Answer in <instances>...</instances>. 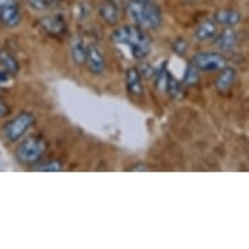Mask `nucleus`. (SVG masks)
<instances>
[{"instance_id": "f257e3e1", "label": "nucleus", "mask_w": 249, "mask_h": 249, "mask_svg": "<svg viewBox=\"0 0 249 249\" xmlns=\"http://www.w3.org/2000/svg\"><path fill=\"white\" fill-rule=\"evenodd\" d=\"M111 41L116 45H125L131 50L132 56L143 59L150 53V38L143 33L142 29L133 25H124L115 29L111 34Z\"/></svg>"}, {"instance_id": "f03ea898", "label": "nucleus", "mask_w": 249, "mask_h": 249, "mask_svg": "<svg viewBox=\"0 0 249 249\" xmlns=\"http://www.w3.org/2000/svg\"><path fill=\"white\" fill-rule=\"evenodd\" d=\"M127 13L131 20L140 29L153 30L162 22V13L160 7L154 3L142 0H129L127 4Z\"/></svg>"}, {"instance_id": "7ed1b4c3", "label": "nucleus", "mask_w": 249, "mask_h": 249, "mask_svg": "<svg viewBox=\"0 0 249 249\" xmlns=\"http://www.w3.org/2000/svg\"><path fill=\"white\" fill-rule=\"evenodd\" d=\"M46 141L39 137H29L24 140L17 147L16 155L20 162L25 164L36 163L37 160H41V157L46 151Z\"/></svg>"}, {"instance_id": "20e7f679", "label": "nucleus", "mask_w": 249, "mask_h": 249, "mask_svg": "<svg viewBox=\"0 0 249 249\" xmlns=\"http://www.w3.org/2000/svg\"><path fill=\"white\" fill-rule=\"evenodd\" d=\"M36 123V118L30 112H21L17 115L16 118H13L11 122H8L3 128L4 137L8 140L9 142H15L17 140H20L26 132L33 127Z\"/></svg>"}, {"instance_id": "39448f33", "label": "nucleus", "mask_w": 249, "mask_h": 249, "mask_svg": "<svg viewBox=\"0 0 249 249\" xmlns=\"http://www.w3.org/2000/svg\"><path fill=\"white\" fill-rule=\"evenodd\" d=\"M192 64L200 72H213L223 70L225 67H227V61L222 53H200L193 56Z\"/></svg>"}, {"instance_id": "423d86ee", "label": "nucleus", "mask_w": 249, "mask_h": 249, "mask_svg": "<svg viewBox=\"0 0 249 249\" xmlns=\"http://www.w3.org/2000/svg\"><path fill=\"white\" fill-rule=\"evenodd\" d=\"M20 21V7L16 0H0V22L9 28H15Z\"/></svg>"}, {"instance_id": "0eeeda50", "label": "nucleus", "mask_w": 249, "mask_h": 249, "mask_svg": "<svg viewBox=\"0 0 249 249\" xmlns=\"http://www.w3.org/2000/svg\"><path fill=\"white\" fill-rule=\"evenodd\" d=\"M88 68L93 74L99 76L106 70V60L103 56L102 51L98 49V46L88 45L86 46V63Z\"/></svg>"}, {"instance_id": "6e6552de", "label": "nucleus", "mask_w": 249, "mask_h": 249, "mask_svg": "<svg viewBox=\"0 0 249 249\" xmlns=\"http://www.w3.org/2000/svg\"><path fill=\"white\" fill-rule=\"evenodd\" d=\"M41 26L46 33L53 37H60L66 33V20L61 16H47L41 20Z\"/></svg>"}, {"instance_id": "1a4fd4ad", "label": "nucleus", "mask_w": 249, "mask_h": 249, "mask_svg": "<svg viewBox=\"0 0 249 249\" xmlns=\"http://www.w3.org/2000/svg\"><path fill=\"white\" fill-rule=\"evenodd\" d=\"M241 21V15L233 9H219L214 15V22L226 28L235 26Z\"/></svg>"}, {"instance_id": "9d476101", "label": "nucleus", "mask_w": 249, "mask_h": 249, "mask_svg": "<svg viewBox=\"0 0 249 249\" xmlns=\"http://www.w3.org/2000/svg\"><path fill=\"white\" fill-rule=\"evenodd\" d=\"M141 74H140L137 68H129L125 72V80H127V89L132 95L139 97L142 95L143 88H142V81H141Z\"/></svg>"}, {"instance_id": "9b49d317", "label": "nucleus", "mask_w": 249, "mask_h": 249, "mask_svg": "<svg viewBox=\"0 0 249 249\" xmlns=\"http://www.w3.org/2000/svg\"><path fill=\"white\" fill-rule=\"evenodd\" d=\"M237 43V36L235 30L231 28H226L215 39V46L222 51H231L235 49Z\"/></svg>"}, {"instance_id": "f8f14e48", "label": "nucleus", "mask_w": 249, "mask_h": 249, "mask_svg": "<svg viewBox=\"0 0 249 249\" xmlns=\"http://www.w3.org/2000/svg\"><path fill=\"white\" fill-rule=\"evenodd\" d=\"M235 78H236V71L233 68H229V67H225L222 70L221 74L218 76L215 81V88L219 91H227V90L233 85L235 82Z\"/></svg>"}, {"instance_id": "ddd939ff", "label": "nucleus", "mask_w": 249, "mask_h": 249, "mask_svg": "<svg viewBox=\"0 0 249 249\" xmlns=\"http://www.w3.org/2000/svg\"><path fill=\"white\" fill-rule=\"evenodd\" d=\"M216 34V24L214 21H204L201 22L195 30V37L197 41H209L215 37Z\"/></svg>"}, {"instance_id": "4468645a", "label": "nucleus", "mask_w": 249, "mask_h": 249, "mask_svg": "<svg viewBox=\"0 0 249 249\" xmlns=\"http://www.w3.org/2000/svg\"><path fill=\"white\" fill-rule=\"evenodd\" d=\"M99 15H101V17H102L103 20L106 21L107 24H116L119 20L118 5L114 4L110 0H107V1L102 3L101 7H99Z\"/></svg>"}, {"instance_id": "2eb2a0df", "label": "nucleus", "mask_w": 249, "mask_h": 249, "mask_svg": "<svg viewBox=\"0 0 249 249\" xmlns=\"http://www.w3.org/2000/svg\"><path fill=\"white\" fill-rule=\"evenodd\" d=\"M71 53H72V59L77 64V66H82L86 63V46L84 45L82 39L77 38L72 42L71 46Z\"/></svg>"}, {"instance_id": "dca6fc26", "label": "nucleus", "mask_w": 249, "mask_h": 249, "mask_svg": "<svg viewBox=\"0 0 249 249\" xmlns=\"http://www.w3.org/2000/svg\"><path fill=\"white\" fill-rule=\"evenodd\" d=\"M0 66L3 67V70L5 72H8L11 74H16L20 70L16 59L12 55H9L8 53H5V51H0Z\"/></svg>"}, {"instance_id": "f3484780", "label": "nucleus", "mask_w": 249, "mask_h": 249, "mask_svg": "<svg viewBox=\"0 0 249 249\" xmlns=\"http://www.w3.org/2000/svg\"><path fill=\"white\" fill-rule=\"evenodd\" d=\"M164 90L167 91L168 94L171 95L172 98H179L180 95L183 94V86L170 72L167 74V80H166V86Z\"/></svg>"}, {"instance_id": "a211bd4d", "label": "nucleus", "mask_w": 249, "mask_h": 249, "mask_svg": "<svg viewBox=\"0 0 249 249\" xmlns=\"http://www.w3.org/2000/svg\"><path fill=\"white\" fill-rule=\"evenodd\" d=\"M200 71L197 70L196 67L193 66L192 63L187 67V71H185V73H184V78H183V84L187 86H193L196 85L197 82L200 81Z\"/></svg>"}, {"instance_id": "6ab92c4d", "label": "nucleus", "mask_w": 249, "mask_h": 249, "mask_svg": "<svg viewBox=\"0 0 249 249\" xmlns=\"http://www.w3.org/2000/svg\"><path fill=\"white\" fill-rule=\"evenodd\" d=\"M172 50L175 51V53L183 56L184 53H187V50H188V43H187V41L184 38H176L174 43H172Z\"/></svg>"}, {"instance_id": "aec40b11", "label": "nucleus", "mask_w": 249, "mask_h": 249, "mask_svg": "<svg viewBox=\"0 0 249 249\" xmlns=\"http://www.w3.org/2000/svg\"><path fill=\"white\" fill-rule=\"evenodd\" d=\"M63 168V164L59 160H51L47 163H43L39 168H37L38 171H45V172H57L60 171Z\"/></svg>"}, {"instance_id": "412c9836", "label": "nucleus", "mask_w": 249, "mask_h": 249, "mask_svg": "<svg viewBox=\"0 0 249 249\" xmlns=\"http://www.w3.org/2000/svg\"><path fill=\"white\" fill-rule=\"evenodd\" d=\"M28 5L34 11H45L49 8V1L47 0H26Z\"/></svg>"}, {"instance_id": "4be33fe9", "label": "nucleus", "mask_w": 249, "mask_h": 249, "mask_svg": "<svg viewBox=\"0 0 249 249\" xmlns=\"http://www.w3.org/2000/svg\"><path fill=\"white\" fill-rule=\"evenodd\" d=\"M139 72L140 74H141V77H145V78L154 77V74H155V70L150 66H143L141 70H139Z\"/></svg>"}, {"instance_id": "5701e85b", "label": "nucleus", "mask_w": 249, "mask_h": 249, "mask_svg": "<svg viewBox=\"0 0 249 249\" xmlns=\"http://www.w3.org/2000/svg\"><path fill=\"white\" fill-rule=\"evenodd\" d=\"M12 82V74L1 71L0 72V86H9V84Z\"/></svg>"}, {"instance_id": "b1692460", "label": "nucleus", "mask_w": 249, "mask_h": 249, "mask_svg": "<svg viewBox=\"0 0 249 249\" xmlns=\"http://www.w3.org/2000/svg\"><path fill=\"white\" fill-rule=\"evenodd\" d=\"M8 114H9L8 105L0 99V118H4V116H7Z\"/></svg>"}, {"instance_id": "393cba45", "label": "nucleus", "mask_w": 249, "mask_h": 249, "mask_svg": "<svg viewBox=\"0 0 249 249\" xmlns=\"http://www.w3.org/2000/svg\"><path fill=\"white\" fill-rule=\"evenodd\" d=\"M110 1H112V3H114V4L119 5V4H120V3H122L123 0H110Z\"/></svg>"}, {"instance_id": "a878e982", "label": "nucleus", "mask_w": 249, "mask_h": 249, "mask_svg": "<svg viewBox=\"0 0 249 249\" xmlns=\"http://www.w3.org/2000/svg\"><path fill=\"white\" fill-rule=\"evenodd\" d=\"M142 1H149V0H142Z\"/></svg>"}]
</instances>
